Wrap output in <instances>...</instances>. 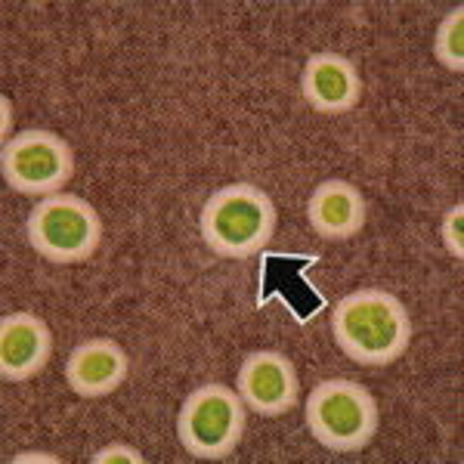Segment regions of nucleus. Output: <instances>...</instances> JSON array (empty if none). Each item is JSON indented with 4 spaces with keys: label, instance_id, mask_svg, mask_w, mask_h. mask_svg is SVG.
Masks as SVG:
<instances>
[{
    "label": "nucleus",
    "instance_id": "nucleus-1",
    "mask_svg": "<svg viewBox=\"0 0 464 464\" xmlns=\"http://www.w3.org/2000/svg\"><path fill=\"white\" fill-rule=\"evenodd\" d=\"M332 334L341 353L362 369H384L406 356L411 316L391 291L356 288L332 310Z\"/></svg>",
    "mask_w": 464,
    "mask_h": 464
},
{
    "label": "nucleus",
    "instance_id": "nucleus-2",
    "mask_svg": "<svg viewBox=\"0 0 464 464\" xmlns=\"http://www.w3.org/2000/svg\"><path fill=\"white\" fill-rule=\"evenodd\" d=\"M279 211L264 189L232 183L211 192L201 208V242L223 260H248L273 242Z\"/></svg>",
    "mask_w": 464,
    "mask_h": 464
},
{
    "label": "nucleus",
    "instance_id": "nucleus-3",
    "mask_svg": "<svg viewBox=\"0 0 464 464\" xmlns=\"http://www.w3.org/2000/svg\"><path fill=\"white\" fill-rule=\"evenodd\" d=\"M304 424L319 446L332 452H359L375 440L381 409L369 387L347 378L319 381L306 396Z\"/></svg>",
    "mask_w": 464,
    "mask_h": 464
},
{
    "label": "nucleus",
    "instance_id": "nucleus-4",
    "mask_svg": "<svg viewBox=\"0 0 464 464\" xmlns=\"http://www.w3.org/2000/svg\"><path fill=\"white\" fill-rule=\"evenodd\" d=\"M25 236L34 254L59 266L84 264L102 245V220L87 198L72 192L41 198L25 220Z\"/></svg>",
    "mask_w": 464,
    "mask_h": 464
},
{
    "label": "nucleus",
    "instance_id": "nucleus-5",
    "mask_svg": "<svg viewBox=\"0 0 464 464\" xmlns=\"http://www.w3.org/2000/svg\"><path fill=\"white\" fill-rule=\"evenodd\" d=\"M245 437V402L229 384L211 381L183 400L177 415V440L192 459L223 461Z\"/></svg>",
    "mask_w": 464,
    "mask_h": 464
},
{
    "label": "nucleus",
    "instance_id": "nucleus-6",
    "mask_svg": "<svg viewBox=\"0 0 464 464\" xmlns=\"http://www.w3.org/2000/svg\"><path fill=\"white\" fill-rule=\"evenodd\" d=\"M0 174L19 196H56L74 177V152L53 130H25L4 140Z\"/></svg>",
    "mask_w": 464,
    "mask_h": 464
},
{
    "label": "nucleus",
    "instance_id": "nucleus-7",
    "mask_svg": "<svg viewBox=\"0 0 464 464\" xmlns=\"http://www.w3.org/2000/svg\"><path fill=\"white\" fill-rule=\"evenodd\" d=\"M236 391L245 409L260 418H282L301 402V381L295 362L279 350H254L242 359L236 375Z\"/></svg>",
    "mask_w": 464,
    "mask_h": 464
},
{
    "label": "nucleus",
    "instance_id": "nucleus-8",
    "mask_svg": "<svg viewBox=\"0 0 464 464\" xmlns=\"http://www.w3.org/2000/svg\"><path fill=\"white\" fill-rule=\"evenodd\" d=\"M50 356H53V332L41 316L16 310L0 319V378L6 384H22L41 375Z\"/></svg>",
    "mask_w": 464,
    "mask_h": 464
},
{
    "label": "nucleus",
    "instance_id": "nucleus-9",
    "mask_svg": "<svg viewBox=\"0 0 464 464\" xmlns=\"http://www.w3.org/2000/svg\"><path fill=\"white\" fill-rule=\"evenodd\" d=\"M301 93L319 115H347L362 102V78L341 53H313L301 72Z\"/></svg>",
    "mask_w": 464,
    "mask_h": 464
},
{
    "label": "nucleus",
    "instance_id": "nucleus-10",
    "mask_svg": "<svg viewBox=\"0 0 464 464\" xmlns=\"http://www.w3.org/2000/svg\"><path fill=\"white\" fill-rule=\"evenodd\" d=\"M130 375V356L111 338H87L65 359V381L81 400H102Z\"/></svg>",
    "mask_w": 464,
    "mask_h": 464
},
{
    "label": "nucleus",
    "instance_id": "nucleus-11",
    "mask_svg": "<svg viewBox=\"0 0 464 464\" xmlns=\"http://www.w3.org/2000/svg\"><path fill=\"white\" fill-rule=\"evenodd\" d=\"M369 208L362 192L347 179H325L306 198V223L325 242H347L362 232Z\"/></svg>",
    "mask_w": 464,
    "mask_h": 464
},
{
    "label": "nucleus",
    "instance_id": "nucleus-12",
    "mask_svg": "<svg viewBox=\"0 0 464 464\" xmlns=\"http://www.w3.org/2000/svg\"><path fill=\"white\" fill-rule=\"evenodd\" d=\"M433 56L443 69L461 74L464 72V6L449 10L433 34Z\"/></svg>",
    "mask_w": 464,
    "mask_h": 464
},
{
    "label": "nucleus",
    "instance_id": "nucleus-13",
    "mask_svg": "<svg viewBox=\"0 0 464 464\" xmlns=\"http://www.w3.org/2000/svg\"><path fill=\"white\" fill-rule=\"evenodd\" d=\"M440 236H443L446 251L455 260H464V205L449 208L443 217V227H440Z\"/></svg>",
    "mask_w": 464,
    "mask_h": 464
},
{
    "label": "nucleus",
    "instance_id": "nucleus-14",
    "mask_svg": "<svg viewBox=\"0 0 464 464\" xmlns=\"http://www.w3.org/2000/svg\"><path fill=\"white\" fill-rule=\"evenodd\" d=\"M90 461L93 464H146V455L127 443H109L96 455H90Z\"/></svg>",
    "mask_w": 464,
    "mask_h": 464
},
{
    "label": "nucleus",
    "instance_id": "nucleus-15",
    "mask_svg": "<svg viewBox=\"0 0 464 464\" xmlns=\"http://www.w3.org/2000/svg\"><path fill=\"white\" fill-rule=\"evenodd\" d=\"M28 461H47V464H59L56 455H50V452H19V455H13V464H28Z\"/></svg>",
    "mask_w": 464,
    "mask_h": 464
},
{
    "label": "nucleus",
    "instance_id": "nucleus-16",
    "mask_svg": "<svg viewBox=\"0 0 464 464\" xmlns=\"http://www.w3.org/2000/svg\"><path fill=\"white\" fill-rule=\"evenodd\" d=\"M0 109H4V121H0V133L10 137V124H13V106H10V96H0Z\"/></svg>",
    "mask_w": 464,
    "mask_h": 464
}]
</instances>
